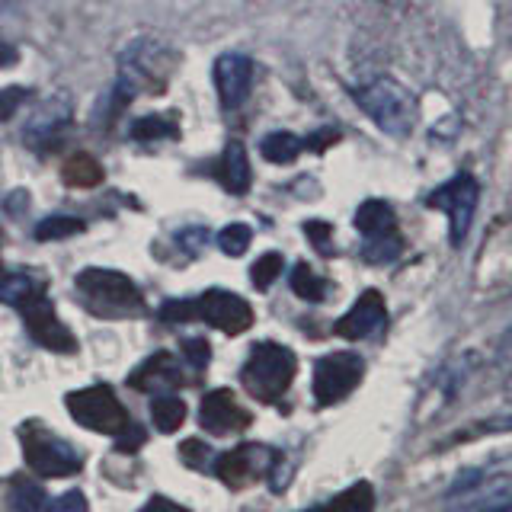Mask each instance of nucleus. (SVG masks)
Wrapping results in <instances>:
<instances>
[{"label": "nucleus", "mask_w": 512, "mask_h": 512, "mask_svg": "<svg viewBox=\"0 0 512 512\" xmlns=\"http://www.w3.org/2000/svg\"><path fill=\"white\" fill-rule=\"evenodd\" d=\"M160 317L167 324H180V320H205V324L218 327L221 333H244L253 324V308L250 304L234 295V292H221V288H212L192 301H170L160 308Z\"/></svg>", "instance_id": "f257e3e1"}, {"label": "nucleus", "mask_w": 512, "mask_h": 512, "mask_svg": "<svg viewBox=\"0 0 512 512\" xmlns=\"http://www.w3.org/2000/svg\"><path fill=\"white\" fill-rule=\"evenodd\" d=\"M359 109L372 119L384 135L404 138L416 125V100L391 77H378L372 84L352 90Z\"/></svg>", "instance_id": "f03ea898"}, {"label": "nucleus", "mask_w": 512, "mask_h": 512, "mask_svg": "<svg viewBox=\"0 0 512 512\" xmlns=\"http://www.w3.org/2000/svg\"><path fill=\"white\" fill-rule=\"evenodd\" d=\"M295 372H298V359L292 349L279 343H260L253 346L244 368H240V381H244L250 397L272 404V400H279L292 388Z\"/></svg>", "instance_id": "7ed1b4c3"}, {"label": "nucleus", "mask_w": 512, "mask_h": 512, "mask_svg": "<svg viewBox=\"0 0 512 512\" xmlns=\"http://www.w3.org/2000/svg\"><path fill=\"white\" fill-rule=\"evenodd\" d=\"M77 292L100 317H128L144 308L135 282L116 269H84L77 276Z\"/></svg>", "instance_id": "20e7f679"}, {"label": "nucleus", "mask_w": 512, "mask_h": 512, "mask_svg": "<svg viewBox=\"0 0 512 512\" xmlns=\"http://www.w3.org/2000/svg\"><path fill=\"white\" fill-rule=\"evenodd\" d=\"M68 413L84 429L106 432V436H119V432L132 426V416H128L109 384H93V388L68 394Z\"/></svg>", "instance_id": "39448f33"}, {"label": "nucleus", "mask_w": 512, "mask_h": 512, "mask_svg": "<svg viewBox=\"0 0 512 512\" xmlns=\"http://www.w3.org/2000/svg\"><path fill=\"white\" fill-rule=\"evenodd\" d=\"M23 458L29 471L39 477H68L80 471V455L74 452V445L39 426L23 429Z\"/></svg>", "instance_id": "423d86ee"}, {"label": "nucleus", "mask_w": 512, "mask_h": 512, "mask_svg": "<svg viewBox=\"0 0 512 512\" xmlns=\"http://www.w3.org/2000/svg\"><path fill=\"white\" fill-rule=\"evenodd\" d=\"M365 372V362L359 359V352H330V356L317 359L314 365V397L320 407L340 404L343 397H349L359 388Z\"/></svg>", "instance_id": "0eeeda50"}, {"label": "nucleus", "mask_w": 512, "mask_h": 512, "mask_svg": "<svg viewBox=\"0 0 512 512\" xmlns=\"http://www.w3.org/2000/svg\"><path fill=\"white\" fill-rule=\"evenodd\" d=\"M477 180L468 173H458L452 176L445 186H439L432 196L426 199L432 208H442L448 215V224H452V244L458 247L464 237H468V228H471V218H474V208H477Z\"/></svg>", "instance_id": "6e6552de"}, {"label": "nucleus", "mask_w": 512, "mask_h": 512, "mask_svg": "<svg viewBox=\"0 0 512 512\" xmlns=\"http://www.w3.org/2000/svg\"><path fill=\"white\" fill-rule=\"evenodd\" d=\"M276 464V452L266 445H237L231 452H224L215 458V474L221 477V484H228L231 490H244L256 484L260 477H266Z\"/></svg>", "instance_id": "1a4fd4ad"}, {"label": "nucleus", "mask_w": 512, "mask_h": 512, "mask_svg": "<svg viewBox=\"0 0 512 512\" xmlns=\"http://www.w3.org/2000/svg\"><path fill=\"white\" fill-rule=\"evenodd\" d=\"M20 311H23V320H26V330L32 333V340H36V343H42L45 349H52V352H74L77 349L74 333L61 324V317L55 314L52 301L45 298V292H39L36 298H29Z\"/></svg>", "instance_id": "9d476101"}, {"label": "nucleus", "mask_w": 512, "mask_h": 512, "mask_svg": "<svg viewBox=\"0 0 512 512\" xmlns=\"http://www.w3.org/2000/svg\"><path fill=\"white\" fill-rule=\"evenodd\" d=\"M199 420L208 432H212V436H228V432L250 426V413L240 407V400L228 388H218V391L205 394Z\"/></svg>", "instance_id": "9b49d317"}, {"label": "nucleus", "mask_w": 512, "mask_h": 512, "mask_svg": "<svg viewBox=\"0 0 512 512\" xmlns=\"http://www.w3.org/2000/svg\"><path fill=\"white\" fill-rule=\"evenodd\" d=\"M384 317H388L384 298L375 292V288H368V292H362L359 301L352 304L340 320H336L333 333L343 336V340H365V336H372L384 324Z\"/></svg>", "instance_id": "f8f14e48"}, {"label": "nucleus", "mask_w": 512, "mask_h": 512, "mask_svg": "<svg viewBox=\"0 0 512 512\" xmlns=\"http://www.w3.org/2000/svg\"><path fill=\"white\" fill-rule=\"evenodd\" d=\"M250 80H253V64L247 55L240 52H228L215 61V87L224 109H237L247 100L250 93Z\"/></svg>", "instance_id": "ddd939ff"}, {"label": "nucleus", "mask_w": 512, "mask_h": 512, "mask_svg": "<svg viewBox=\"0 0 512 512\" xmlns=\"http://www.w3.org/2000/svg\"><path fill=\"white\" fill-rule=\"evenodd\" d=\"M183 384L180 362H176L170 352H157L148 362H141L132 372V388L144 394H164Z\"/></svg>", "instance_id": "4468645a"}, {"label": "nucleus", "mask_w": 512, "mask_h": 512, "mask_svg": "<svg viewBox=\"0 0 512 512\" xmlns=\"http://www.w3.org/2000/svg\"><path fill=\"white\" fill-rule=\"evenodd\" d=\"M218 180L224 189L234 192V196H244L250 189L253 173H250V160H247V151L240 141H231L228 148H224V154L218 160Z\"/></svg>", "instance_id": "2eb2a0df"}, {"label": "nucleus", "mask_w": 512, "mask_h": 512, "mask_svg": "<svg viewBox=\"0 0 512 512\" xmlns=\"http://www.w3.org/2000/svg\"><path fill=\"white\" fill-rule=\"evenodd\" d=\"M356 228L365 234V237H378V234H391L394 231V212L388 202L381 199H368L359 205L356 212Z\"/></svg>", "instance_id": "dca6fc26"}, {"label": "nucleus", "mask_w": 512, "mask_h": 512, "mask_svg": "<svg viewBox=\"0 0 512 512\" xmlns=\"http://www.w3.org/2000/svg\"><path fill=\"white\" fill-rule=\"evenodd\" d=\"M42 292V285L26 276V272H7L0 276V301L10 304V308H23L29 298H36Z\"/></svg>", "instance_id": "f3484780"}, {"label": "nucleus", "mask_w": 512, "mask_h": 512, "mask_svg": "<svg viewBox=\"0 0 512 512\" xmlns=\"http://www.w3.org/2000/svg\"><path fill=\"white\" fill-rule=\"evenodd\" d=\"M61 176H64V183L74 186V189H93V186L103 183V167L96 164L90 154H77L64 164Z\"/></svg>", "instance_id": "a211bd4d"}, {"label": "nucleus", "mask_w": 512, "mask_h": 512, "mask_svg": "<svg viewBox=\"0 0 512 512\" xmlns=\"http://www.w3.org/2000/svg\"><path fill=\"white\" fill-rule=\"evenodd\" d=\"M372 509H375V490L372 484L359 480V484H352L340 496H333L320 512H372Z\"/></svg>", "instance_id": "6ab92c4d"}, {"label": "nucleus", "mask_w": 512, "mask_h": 512, "mask_svg": "<svg viewBox=\"0 0 512 512\" xmlns=\"http://www.w3.org/2000/svg\"><path fill=\"white\" fill-rule=\"evenodd\" d=\"M301 151H304V141L292 132H272L260 144V154L269 160V164H292Z\"/></svg>", "instance_id": "aec40b11"}, {"label": "nucleus", "mask_w": 512, "mask_h": 512, "mask_svg": "<svg viewBox=\"0 0 512 512\" xmlns=\"http://www.w3.org/2000/svg\"><path fill=\"white\" fill-rule=\"evenodd\" d=\"M151 420L160 432H176L186 420V404L173 394H160L151 400Z\"/></svg>", "instance_id": "412c9836"}, {"label": "nucleus", "mask_w": 512, "mask_h": 512, "mask_svg": "<svg viewBox=\"0 0 512 512\" xmlns=\"http://www.w3.org/2000/svg\"><path fill=\"white\" fill-rule=\"evenodd\" d=\"M45 490L36 480H16L10 487V506L13 512H42L45 509Z\"/></svg>", "instance_id": "4be33fe9"}, {"label": "nucleus", "mask_w": 512, "mask_h": 512, "mask_svg": "<svg viewBox=\"0 0 512 512\" xmlns=\"http://www.w3.org/2000/svg\"><path fill=\"white\" fill-rule=\"evenodd\" d=\"M292 288H295V295L304 301H324V295H327V282L304 263L295 266V272H292Z\"/></svg>", "instance_id": "5701e85b"}, {"label": "nucleus", "mask_w": 512, "mask_h": 512, "mask_svg": "<svg viewBox=\"0 0 512 512\" xmlns=\"http://www.w3.org/2000/svg\"><path fill=\"white\" fill-rule=\"evenodd\" d=\"M362 256H365L368 263H391L394 256H400V237H397V231L368 237L365 247H362Z\"/></svg>", "instance_id": "b1692460"}, {"label": "nucleus", "mask_w": 512, "mask_h": 512, "mask_svg": "<svg viewBox=\"0 0 512 512\" xmlns=\"http://www.w3.org/2000/svg\"><path fill=\"white\" fill-rule=\"evenodd\" d=\"M80 231H84V221L68 218V215H55V218L39 221L36 237H39V240H64V237H74V234H80Z\"/></svg>", "instance_id": "393cba45"}, {"label": "nucleus", "mask_w": 512, "mask_h": 512, "mask_svg": "<svg viewBox=\"0 0 512 512\" xmlns=\"http://www.w3.org/2000/svg\"><path fill=\"white\" fill-rule=\"evenodd\" d=\"M250 240H253V231L247 228V224H228V228H221V231H218V247H221L224 253H228V256L247 253Z\"/></svg>", "instance_id": "a878e982"}, {"label": "nucleus", "mask_w": 512, "mask_h": 512, "mask_svg": "<svg viewBox=\"0 0 512 512\" xmlns=\"http://www.w3.org/2000/svg\"><path fill=\"white\" fill-rule=\"evenodd\" d=\"M279 272H282V256L279 253H263L260 260L253 263L250 279H253L256 288H269L272 282L279 279Z\"/></svg>", "instance_id": "bb28decb"}, {"label": "nucleus", "mask_w": 512, "mask_h": 512, "mask_svg": "<svg viewBox=\"0 0 512 512\" xmlns=\"http://www.w3.org/2000/svg\"><path fill=\"white\" fill-rule=\"evenodd\" d=\"M208 452H212V448L202 445L199 439H186L183 448H180V458H183V464H189L192 471H205L208 468Z\"/></svg>", "instance_id": "cd10ccee"}, {"label": "nucleus", "mask_w": 512, "mask_h": 512, "mask_svg": "<svg viewBox=\"0 0 512 512\" xmlns=\"http://www.w3.org/2000/svg\"><path fill=\"white\" fill-rule=\"evenodd\" d=\"M208 356H212V352H208V343L199 340V336H192V340L183 343V359L192 365V372H202L208 365Z\"/></svg>", "instance_id": "c85d7f7f"}, {"label": "nucleus", "mask_w": 512, "mask_h": 512, "mask_svg": "<svg viewBox=\"0 0 512 512\" xmlns=\"http://www.w3.org/2000/svg\"><path fill=\"white\" fill-rule=\"evenodd\" d=\"M48 512H87V496L80 490H68V493H61L58 500H52Z\"/></svg>", "instance_id": "c756f323"}, {"label": "nucleus", "mask_w": 512, "mask_h": 512, "mask_svg": "<svg viewBox=\"0 0 512 512\" xmlns=\"http://www.w3.org/2000/svg\"><path fill=\"white\" fill-rule=\"evenodd\" d=\"M160 135H173V125L164 119H154V116L135 122V138H160Z\"/></svg>", "instance_id": "7c9ffc66"}, {"label": "nucleus", "mask_w": 512, "mask_h": 512, "mask_svg": "<svg viewBox=\"0 0 512 512\" xmlns=\"http://www.w3.org/2000/svg\"><path fill=\"white\" fill-rule=\"evenodd\" d=\"M26 90L23 87H7V90H0V119H10L16 109H20L26 103Z\"/></svg>", "instance_id": "2f4dec72"}, {"label": "nucleus", "mask_w": 512, "mask_h": 512, "mask_svg": "<svg viewBox=\"0 0 512 512\" xmlns=\"http://www.w3.org/2000/svg\"><path fill=\"white\" fill-rule=\"evenodd\" d=\"M304 234H308L314 240V247L320 253H330V237H333V228L327 221H308L304 224Z\"/></svg>", "instance_id": "473e14b6"}, {"label": "nucleus", "mask_w": 512, "mask_h": 512, "mask_svg": "<svg viewBox=\"0 0 512 512\" xmlns=\"http://www.w3.org/2000/svg\"><path fill=\"white\" fill-rule=\"evenodd\" d=\"M141 442H144V432H141L135 423L116 436V448H119V452H135V448H138Z\"/></svg>", "instance_id": "72a5a7b5"}, {"label": "nucleus", "mask_w": 512, "mask_h": 512, "mask_svg": "<svg viewBox=\"0 0 512 512\" xmlns=\"http://www.w3.org/2000/svg\"><path fill=\"white\" fill-rule=\"evenodd\" d=\"M141 512H189V509L167 500V496H154V500H148V506H144Z\"/></svg>", "instance_id": "f704fd0d"}, {"label": "nucleus", "mask_w": 512, "mask_h": 512, "mask_svg": "<svg viewBox=\"0 0 512 512\" xmlns=\"http://www.w3.org/2000/svg\"><path fill=\"white\" fill-rule=\"evenodd\" d=\"M16 61V52L13 48H7L4 42H0V64H13Z\"/></svg>", "instance_id": "c9c22d12"}, {"label": "nucleus", "mask_w": 512, "mask_h": 512, "mask_svg": "<svg viewBox=\"0 0 512 512\" xmlns=\"http://www.w3.org/2000/svg\"><path fill=\"white\" fill-rule=\"evenodd\" d=\"M480 512H512L509 503H496V506H487V509H480Z\"/></svg>", "instance_id": "e433bc0d"}, {"label": "nucleus", "mask_w": 512, "mask_h": 512, "mask_svg": "<svg viewBox=\"0 0 512 512\" xmlns=\"http://www.w3.org/2000/svg\"><path fill=\"white\" fill-rule=\"evenodd\" d=\"M0 253H4V231H0Z\"/></svg>", "instance_id": "4c0bfd02"}, {"label": "nucleus", "mask_w": 512, "mask_h": 512, "mask_svg": "<svg viewBox=\"0 0 512 512\" xmlns=\"http://www.w3.org/2000/svg\"><path fill=\"white\" fill-rule=\"evenodd\" d=\"M314 512H320V509H314Z\"/></svg>", "instance_id": "58836bf2"}]
</instances>
